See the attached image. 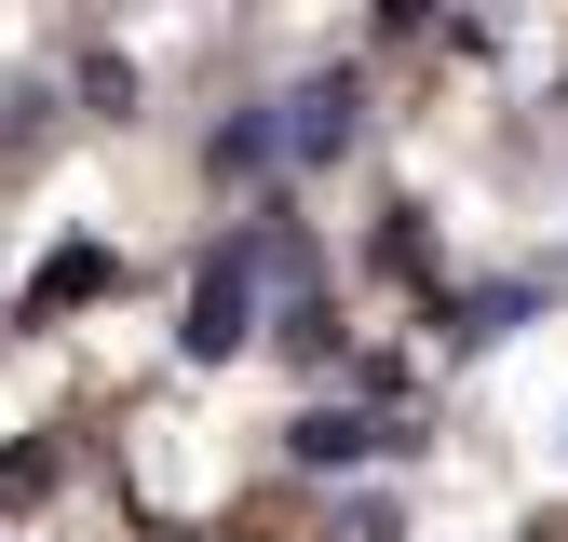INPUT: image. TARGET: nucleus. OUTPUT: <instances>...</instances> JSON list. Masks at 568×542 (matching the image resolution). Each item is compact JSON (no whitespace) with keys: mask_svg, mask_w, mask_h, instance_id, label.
<instances>
[{"mask_svg":"<svg viewBox=\"0 0 568 542\" xmlns=\"http://www.w3.org/2000/svg\"><path fill=\"white\" fill-rule=\"evenodd\" d=\"M338 136H352V82H312L298 96V150H338Z\"/></svg>","mask_w":568,"mask_h":542,"instance_id":"obj_2","label":"nucleus"},{"mask_svg":"<svg viewBox=\"0 0 568 542\" xmlns=\"http://www.w3.org/2000/svg\"><path fill=\"white\" fill-rule=\"evenodd\" d=\"M393 14H434V0H393Z\"/></svg>","mask_w":568,"mask_h":542,"instance_id":"obj_3","label":"nucleus"},{"mask_svg":"<svg viewBox=\"0 0 568 542\" xmlns=\"http://www.w3.org/2000/svg\"><path fill=\"white\" fill-rule=\"evenodd\" d=\"M244 312H257V258H203V285H190V353H203V367L244 353Z\"/></svg>","mask_w":568,"mask_h":542,"instance_id":"obj_1","label":"nucleus"}]
</instances>
